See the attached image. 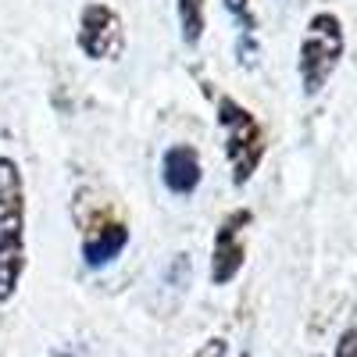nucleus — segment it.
Wrapping results in <instances>:
<instances>
[{
  "mask_svg": "<svg viewBox=\"0 0 357 357\" xmlns=\"http://www.w3.org/2000/svg\"><path fill=\"white\" fill-rule=\"evenodd\" d=\"M57 357H75V354H57Z\"/></svg>",
  "mask_w": 357,
  "mask_h": 357,
  "instance_id": "f8f14e48",
  "label": "nucleus"
},
{
  "mask_svg": "<svg viewBox=\"0 0 357 357\" xmlns=\"http://www.w3.org/2000/svg\"><path fill=\"white\" fill-rule=\"evenodd\" d=\"M29 197L25 175L11 154H0V304L15 301L29 268Z\"/></svg>",
  "mask_w": 357,
  "mask_h": 357,
  "instance_id": "f257e3e1",
  "label": "nucleus"
},
{
  "mask_svg": "<svg viewBox=\"0 0 357 357\" xmlns=\"http://www.w3.org/2000/svg\"><path fill=\"white\" fill-rule=\"evenodd\" d=\"M75 47L89 61H118L126 54V22L104 0H89L79 11L75 25Z\"/></svg>",
  "mask_w": 357,
  "mask_h": 357,
  "instance_id": "20e7f679",
  "label": "nucleus"
},
{
  "mask_svg": "<svg viewBox=\"0 0 357 357\" xmlns=\"http://www.w3.org/2000/svg\"><path fill=\"white\" fill-rule=\"evenodd\" d=\"M250 222H254L250 207H236V211L222 215V222L215 229V240H211V282L215 286H229L243 272Z\"/></svg>",
  "mask_w": 357,
  "mask_h": 357,
  "instance_id": "39448f33",
  "label": "nucleus"
},
{
  "mask_svg": "<svg viewBox=\"0 0 357 357\" xmlns=\"http://www.w3.org/2000/svg\"><path fill=\"white\" fill-rule=\"evenodd\" d=\"M204 183V165L197 146L190 143H172L161 154V186L172 197H193Z\"/></svg>",
  "mask_w": 357,
  "mask_h": 357,
  "instance_id": "0eeeda50",
  "label": "nucleus"
},
{
  "mask_svg": "<svg viewBox=\"0 0 357 357\" xmlns=\"http://www.w3.org/2000/svg\"><path fill=\"white\" fill-rule=\"evenodd\" d=\"M215 114H218V126L225 136V161H229L232 186H247L264 161V151H268L264 129L257 122V114L229 93H218Z\"/></svg>",
  "mask_w": 357,
  "mask_h": 357,
  "instance_id": "f03ea898",
  "label": "nucleus"
},
{
  "mask_svg": "<svg viewBox=\"0 0 357 357\" xmlns=\"http://www.w3.org/2000/svg\"><path fill=\"white\" fill-rule=\"evenodd\" d=\"M225 11L236 18V22H240L243 29H240V33H243V43L254 36V15H250V0H225Z\"/></svg>",
  "mask_w": 357,
  "mask_h": 357,
  "instance_id": "1a4fd4ad",
  "label": "nucleus"
},
{
  "mask_svg": "<svg viewBox=\"0 0 357 357\" xmlns=\"http://www.w3.org/2000/svg\"><path fill=\"white\" fill-rule=\"evenodd\" d=\"M343 47H347V36H343L340 15L318 11V15L307 18L301 54H296V72H301V86H304L307 97L321 93V86L333 79V72L340 68Z\"/></svg>",
  "mask_w": 357,
  "mask_h": 357,
  "instance_id": "7ed1b4c3",
  "label": "nucleus"
},
{
  "mask_svg": "<svg viewBox=\"0 0 357 357\" xmlns=\"http://www.w3.org/2000/svg\"><path fill=\"white\" fill-rule=\"evenodd\" d=\"M240 357H250V354H240Z\"/></svg>",
  "mask_w": 357,
  "mask_h": 357,
  "instance_id": "ddd939ff",
  "label": "nucleus"
},
{
  "mask_svg": "<svg viewBox=\"0 0 357 357\" xmlns=\"http://www.w3.org/2000/svg\"><path fill=\"white\" fill-rule=\"evenodd\" d=\"M175 18H178V36L186 47H197L207 29V0H175Z\"/></svg>",
  "mask_w": 357,
  "mask_h": 357,
  "instance_id": "6e6552de",
  "label": "nucleus"
},
{
  "mask_svg": "<svg viewBox=\"0 0 357 357\" xmlns=\"http://www.w3.org/2000/svg\"><path fill=\"white\" fill-rule=\"evenodd\" d=\"M193 357H229V343L222 336H215V340H207L204 347H197Z\"/></svg>",
  "mask_w": 357,
  "mask_h": 357,
  "instance_id": "9d476101",
  "label": "nucleus"
},
{
  "mask_svg": "<svg viewBox=\"0 0 357 357\" xmlns=\"http://www.w3.org/2000/svg\"><path fill=\"white\" fill-rule=\"evenodd\" d=\"M336 357H357V329H347L336 343Z\"/></svg>",
  "mask_w": 357,
  "mask_h": 357,
  "instance_id": "9b49d317",
  "label": "nucleus"
},
{
  "mask_svg": "<svg viewBox=\"0 0 357 357\" xmlns=\"http://www.w3.org/2000/svg\"><path fill=\"white\" fill-rule=\"evenodd\" d=\"M126 247H129V225L111 211H97L82 232L79 254L86 268H107L111 261L126 254Z\"/></svg>",
  "mask_w": 357,
  "mask_h": 357,
  "instance_id": "423d86ee",
  "label": "nucleus"
}]
</instances>
